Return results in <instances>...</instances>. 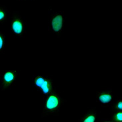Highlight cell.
<instances>
[{"mask_svg":"<svg viewBox=\"0 0 122 122\" xmlns=\"http://www.w3.org/2000/svg\"><path fill=\"white\" fill-rule=\"evenodd\" d=\"M66 100L63 98L57 91L52 93L43 102V107L41 113V117L48 116H58L61 111V106Z\"/></svg>","mask_w":122,"mask_h":122,"instance_id":"obj_1","label":"cell"},{"mask_svg":"<svg viewBox=\"0 0 122 122\" xmlns=\"http://www.w3.org/2000/svg\"><path fill=\"white\" fill-rule=\"evenodd\" d=\"M32 84L43 98V102L52 93L57 91L53 84V77L47 76H36L33 77Z\"/></svg>","mask_w":122,"mask_h":122,"instance_id":"obj_2","label":"cell"},{"mask_svg":"<svg viewBox=\"0 0 122 122\" xmlns=\"http://www.w3.org/2000/svg\"><path fill=\"white\" fill-rule=\"evenodd\" d=\"M51 14L48 17V31L60 38L63 32L66 15L63 11H53L50 9Z\"/></svg>","mask_w":122,"mask_h":122,"instance_id":"obj_3","label":"cell"},{"mask_svg":"<svg viewBox=\"0 0 122 122\" xmlns=\"http://www.w3.org/2000/svg\"><path fill=\"white\" fill-rule=\"evenodd\" d=\"M11 31L13 36L25 38L26 36V21L19 11H13L10 20Z\"/></svg>","mask_w":122,"mask_h":122,"instance_id":"obj_4","label":"cell"},{"mask_svg":"<svg viewBox=\"0 0 122 122\" xmlns=\"http://www.w3.org/2000/svg\"><path fill=\"white\" fill-rule=\"evenodd\" d=\"M20 75L18 70H2L0 72V89L5 92L16 84L17 79Z\"/></svg>","mask_w":122,"mask_h":122,"instance_id":"obj_5","label":"cell"},{"mask_svg":"<svg viewBox=\"0 0 122 122\" xmlns=\"http://www.w3.org/2000/svg\"><path fill=\"white\" fill-rule=\"evenodd\" d=\"M114 100V92L111 87H107L97 92L96 101L101 104L102 107H109Z\"/></svg>","mask_w":122,"mask_h":122,"instance_id":"obj_6","label":"cell"},{"mask_svg":"<svg viewBox=\"0 0 122 122\" xmlns=\"http://www.w3.org/2000/svg\"><path fill=\"white\" fill-rule=\"evenodd\" d=\"M98 117L97 111L94 108L89 109L87 112H86L83 116L79 119V122H94Z\"/></svg>","mask_w":122,"mask_h":122,"instance_id":"obj_7","label":"cell"},{"mask_svg":"<svg viewBox=\"0 0 122 122\" xmlns=\"http://www.w3.org/2000/svg\"><path fill=\"white\" fill-rule=\"evenodd\" d=\"M103 122H122V111H115L112 112L111 117L108 119H105Z\"/></svg>","mask_w":122,"mask_h":122,"instance_id":"obj_8","label":"cell"},{"mask_svg":"<svg viewBox=\"0 0 122 122\" xmlns=\"http://www.w3.org/2000/svg\"><path fill=\"white\" fill-rule=\"evenodd\" d=\"M112 112L115 111H122V97H117L113 101L109 107Z\"/></svg>","mask_w":122,"mask_h":122,"instance_id":"obj_9","label":"cell"},{"mask_svg":"<svg viewBox=\"0 0 122 122\" xmlns=\"http://www.w3.org/2000/svg\"><path fill=\"white\" fill-rule=\"evenodd\" d=\"M8 10L3 5H0V23L3 24L7 18Z\"/></svg>","mask_w":122,"mask_h":122,"instance_id":"obj_10","label":"cell"},{"mask_svg":"<svg viewBox=\"0 0 122 122\" xmlns=\"http://www.w3.org/2000/svg\"><path fill=\"white\" fill-rule=\"evenodd\" d=\"M5 52V35L0 30V54Z\"/></svg>","mask_w":122,"mask_h":122,"instance_id":"obj_11","label":"cell"},{"mask_svg":"<svg viewBox=\"0 0 122 122\" xmlns=\"http://www.w3.org/2000/svg\"><path fill=\"white\" fill-rule=\"evenodd\" d=\"M18 1H27V0H18Z\"/></svg>","mask_w":122,"mask_h":122,"instance_id":"obj_12","label":"cell"}]
</instances>
